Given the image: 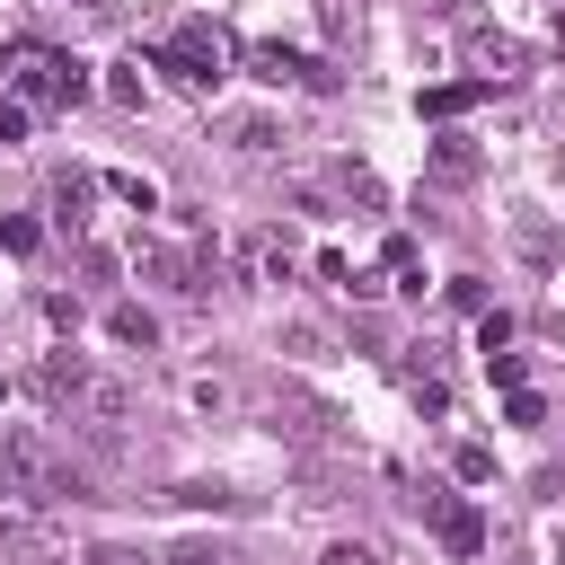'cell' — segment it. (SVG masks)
Segmentation results:
<instances>
[{
	"label": "cell",
	"instance_id": "cell-4",
	"mask_svg": "<svg viewBox=\"0 0 565 565\" xmlns=\"http://www.w3.org/2000/svg\"><path fill=\"white\" fill-rule=\"evenodd\" d=\"M230 62H238V44H230V26H212V18H185V26L168 35V53H159V71H168L177 88H221Z\"/></svg>",
	"mask_w": 565,
	"mask_h": 565
},
{
	"label": "cell",
	"instance_id": "cell-10",
	"mask_svg": "<svg viewBox=\"0 0 565 565\" xmlns=\"http://www.w3.org/2000/svg\"><path fill=\"white\" fill-rule=\"evenodd\" d=\"M238 256H247V274H256V282H291V265H300V256H291V238H282V230H256V238H247V247H238Z\"/></svg>",
	"mask_w": 565,
	"mask_h": 565
},
{
	"label": "cell",
	"instance_id": "cell-16",
	"mask_svg": "<svg viewBox=\"0 0 565 565\" xmlns=\"http://www.w3.org/2000/svg\"><path fill=\"white\" fill-rule=\"evenodd\" d=\"M106 194H115V203H132V212H159V194H150V185H141V177H124V168H115V177H106Z\"/></svg>",
	"mask_w": 565,
	"mask_h": 565
},
{
	"label": "cell",
	"instance_id": "cell-8",
	"mask_svg": "<svg viewBox=\"0 0 565 565\" xmlns=\"http://www.w3.org/2000/svg\"><path fill=\"white\" fill-rule=\"evenodd\" d=\"M79 380H88V362L62 344V353H44V362H35V380H26V388H35V406H44V415H62V406L79 397Z\"/></svg>",
	"mask_w": 565,
	"mask_h": 565
},
{
	"label": "cell",
	"instance_id": "cell-12",
	"mask_svg": "<svg viewBox=\"0 0 565 565\" xmlns=\"http://www.w3.org/2000/svg\"><path fill=\"white\" fill-rule=\"evenodd\" d=\"M106 335H115V344H159V318L132 309V300H115V309H106Z\"/></svg>",
	"mask_w": 565,
	"mask_h": 565
},
{
	"label": "cell",
	"instance_id": "cell-6",
	"mask_svg": "<svg viewBox=\"0 0 565 565\" xmlns=\"http://www.w3.org/2000/svg\"><path fill=\"white\" fill-rule=\"evenodd\" d=\"M124 415H132V397H124V380H106V371H88V380H79V397L62 406V424H79V433H97V441H115V433H124Z\"/></svg>",
	"mask_w": 565,
	"mask_h": 565
},
{
	"label": "cell",
	"instance_id": "cell-22",
	"mask_svg": "<svg viewBox=\"0 0 565 565\" xmlns=\"http://www.w3.org/2000/svg\"><path fill=\"white\" fill-rule=\"evenodd\" d=\"M88 565H141V556H132V547H97Z\"/></svg>",
	"mask_w": 565,
	"mask_h": 565
},
{
	"label": "cell",
	"instance_id": "cell-7",
	"mask_svg": "<svg viewBox=\"0 0 565 565\" xmlns=\"http://www.w3.org/2000/svg\"><path fill=\"white\" fill-rule=\"evenodd\" d=\"M238 62H247L265 88H318V97L335 88V71H327V62H309V53H291V44H247Z\"/></svg>",
	"mask_w": 565,
	"mask_h": 565
},
{
	"label": "cell",
	"instance_id": "cell-13",
	"mask_svg": "<svg viewBox=\"0 0 565 565\" xmlns=\"http://www.w3.org/2000/svg\"><path fill=\"white\" fill-rule=\"evenodd\" d=\"M477 106V79H441V88H424V115H468Z\"/></svg>",
	"mask_w": 565,
	"mask_h": 565
},
{
	"label": "cell",
	"instance_id": "cell-21",
	"mask_svg": "<svg viewBox=\"0 0 565 565\" xmlns=\"http://www.w3.org/2000/svg\"><path fill=\"white\" fill-rule=\"evenodd\" d=\"M26 132H35V115H26V106H9V97H0V141H26Z\"/></svg>",
	"mask_w": 565,
	"mask_h": 565
},
{
	"label": "cell",
	"instance_id": "cell-15",
	"mask_svg": "<svg viewBox=\"0 0 565 565\" xmlns=\"http://www.w3.org/2000/svg\"><path fill=\"white\" fill-rule=\"evenodd\" d=\"M168 565H238L221 539H185V547H168Z\"/></svg>",
	"mask_w": 565,
	"mask_h": 565
},
{
	"label": "cell",
	"instance_id": "cell-11",
	"mask_svg": "<svg viewBox=\"0 0 565 565\" xmlns=\"http://www.w3.org/2000/svg\"><path fill=\"white\" fill-rule=\"evenodd\" d=\"M441 547H450V556H477V547H486V512H477V503H441Z\"/></svg>",
	"mask_w": 565,
	"mask_h": 565
},
{
	"label": "cell",
	"instance_id": "cell-2",
	"mask_svg": "<svg viewBox=\"0 0 565 565\" xmlns=\"http://www.w3.org/2000/svg\"><path fill=\"white\" fill-rule=\"evenodd\" d=\"M0 494H26V503H62V494H88V477L71 468V450L53 433H9L0 441Z\"/></svg>",
	"mask_w": 565,
	"mask_h": 565
},
{
	"label": "cell",
	"instance_id": "cell-23",
	"mask_svg": "<svg viewBox=\"0 0 565 565\" xmlns=\"http://www.w3.org/2000/svg\"><path fill=\"white\" fill-rule=\"evenodd\" d=\"M0 406H9V380H0Z\"/></svg>",
	"mask_w": 565,
	"mask_h": 565
},
{
	"label": "cell",
	"instance_id": "cell-14",
	"mask_svg": "<svg viewBox=\"0 0 565 565\" xmlns=\"http://www.w3.org/2000/svg\"><path fill=\"white\" fill-rule=\"evenodd\" d=\"M88 194H97V177H79V168H71V177H53V221H79V203H88Z\"/></svg>",
	"mask_w": 565,
	"mask_h": 565
},
{
	"label": "cell",
	"instance_id": "cell-18",
	"mask_svg": "<svg viewBox=\"0 0 565 565\" xmlns=\"http://www.w3.org/2000/svg\"><path fill=\"white\" fill-rule=\"evenodd\" d=\"M477 344H486V353H503V344H512V318H503V309H486V318H477Z\"/></svg>",
	"mask_w": 565,
	"mask_h": 565
},
{
	"label": "cell",
	"instance_id": "cell-3",
	"mask_svg": "<svg viewBox=\"0 0 565 565\" xmlns=\"http://www.w3.org/2000/svg\"><path fill=\"white\" fill-rule=\"evenodd\" d=\"M0 565H71V530L53 521V503L0 494Z\"/></svg>",
	"mask_w": 565,
	"mask_h": 565
},
{
	"label": "cell",
	"instance_id": "cell-17",
	"mask_svg": "<svg viewBox=\"0 0 565 565\" xmlns=\"http://www.w3.org/2000/svg\"><path fill=\"white\" fill-rule=\"evenodd\" d=\"M318 565H380V547H371V539H335Z\"/></svg>",
	"mask_w": 565,
	"mask_h": 565
},
{
	"label": "cell",
	"instance_id": "cell-20",
	"mask_svg": "<svg viewBox=\"0 0 565 565\" xmlns=\"http://www.w3.org/2000/svg\"><path fill=\"white\" fill-rule=\"evenodd\" d=\"M35 238H44L35 221H9V230H0V247H9V256H35Z\"/></svg>",
	"mask_w": 565,
	"mask_h": 565
},
{
	"label": "cell",
	"instance_id": "cell-5",
	"mask_svg": "<svg viewBox=\"0 0 565 565\" xmlns=\"http://www.w3.org/2000/svg\"><path fill=\"white\" fill-rule=\"evenodd\" d=\"M141 265H150V274H168L177 291H203V274H212V265H203V238H194V230H177V221H159V230H150Z\"/></svg>",
	"mask_w": 565,
	"mask_h": 565
},
{
	"label": "cell",
	"instance_id": "cell-1",
	"mask_svg": "<svg viewBox=\"0 0 565 565\" xmlns=\"http://www.w3.org/2000/svg\"><path fill=\"white\" fill-rule=\"evenodd\" d=\"M0 97L26 106V115H53V106H79L88 97V71L53 44H9L0 53Z\"/></svg>",
	"mask_w": 565,
	"mask_h": 565
},
{
	"label": "cell",
	"instance_id": "cell-9",
	"mask_svg": "<svg viewBox=\"0 0 565 565\" xmlns=\"http://www.w3.org/2000/svg\"><path fill=\"white\" fill-rule=\"evenodd\" d=\"M468 62H477V88L521 79V44H512V35H468Z\"/></svg>",
	"mask_w": 565,
	"mask_h": 565
},
{
	"label": "cell",
	"instance_id": "cell-19",
	"mask_svg": "<svg viewBox=\"0 0 565 565\" xmlns=\"http://www.w3.org/2000/svg\"><path fill=\"white\" fill-rule=\"evenodd\" d=\"M450 468H459V477H468V486H486V477H494V459H486V450H477V441H459V459H450Z\"/></svg>",
	"mask_w": 565,
	"mask_h": 565
},
{
	"label": "cell",
	"instance_id": "cell-24",
	"mask_svg": "<svg viewBox=\"0 0 565 565\" xmlns=\"http://www.w3.org/2000/svg\"><path fill=\"white\" fill-rule=\"evenodd\" d=\"M556 44H565V18H556Z\"/></svg>",
	"mask_w": 565,
	"mask_h": 565
}]
</instances>
